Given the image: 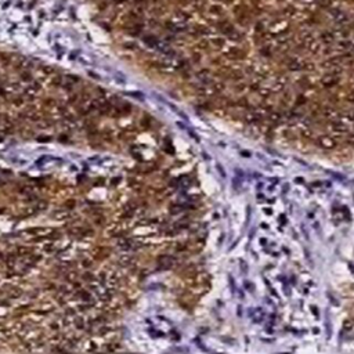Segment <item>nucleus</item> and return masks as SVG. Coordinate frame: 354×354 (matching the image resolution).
<instances>
[{
	"label": "nucleus",
	"mask_w": 354,
	"mask_h": 354,
	"mask_svg": "<svg viewBox=\"0 0 354 354\" xmlns=\"http://www.w3.org/2000/svg\"><path fill=\"white\" fill-rule=\"evenodd\" d=\"M228 281H230V285H231V291H233V293H234L235 292V284H234V280H233L231 275L228 277Z\"/></svg>",
	"instance_id": "obj_1"
},
{
	"label": "nucleus",
	"mask_w": 354,
	"mask_h": 354,
	"mask_svg": "<svg viewBox=\"0 0 354 354\" xmlns=\"http://www.w3.org/2000/svg\"><path fill=\"white\" fill-rule=\"evenodd\" d=\"M216 167H217V170L220 171V174H221V177H226V173H224V170H223V167H221V165H219V163H217V166H216Z\"/></svg>",
	"instance_id": "obj_2"
},
{
	"label": "nucleus",
	"mask_w": 354,
	"mask_h": 354,
	"mask_svg": "<svg viewBox=\"0 0 354 354\" xmlns=\"http://www.w3.org/2000/svg\"><path fill=\"white\" fill-rule=\"evenodd\" d=\"M245 286H246V289H248V291L253 292V285H252L251 282H248V281H245Z\"/></svg>",
	"instance_id": "obj_3"
},
{
	"label": "nucleus",
	"mask_w": 354,
	"mask_h": 354,
	"mask_svg": "<svg viewBox=\"0 0 354 354\" xmlns=\"http://www.w3.org/2000/svg\"><path fill=\"white\" fill-rule=\"evenodd\" d=\"M311 311H313V314H314L315 317H318V308H317V307H314V306H313V307H311Z\"/></svg>",
	"instance_id": "obj_4"
},
{
	"label": "nucleus",
	"mask_w": 354,
	"mask_h": 354,
	"mask_svg": "<svg viewBox=\"0 0 354 354\" xmlns=\"http://www.w3.org/2000/svg\"><path fill=\"white\" fill-rule=\"evenodd\" d=\"M241 264H242V266H241V269H242V271H246V263L244 262V260H241Z\"/></svg>",
	"instance_id": "obj_5"
},
{
	"label": "nucleus",
	"mask_w": 354,
	"mask_h": 354,
	"mask_svg": "<svg viewBox=\"0 0 354 354\" xmlns=\"http://www.w3.org/2000/svg\"><path fill=\"white\" fill-rule=\"evenodd\" d=\"M241 154H242V156H245V158H249V156H251V152H246V151H242Z\"/></svg>",
	"instance_id": "obj_6"
},
{
	"label": "nucleus",
	"mask_w": 354,
	"mask_h": 354,
	"mask_svg": "<svg viewBox=\"0 0 354 354\" xmlns=\"http://www.w3.org/2000/svg\"><path fill=\"white\" fill-rule=\"evenodd\" d=\"M264 212H266L267 214H273V210H271V209H269V208H266V209H264Z\"/></svg>",
	"instance_id": "obj_7"
},
{
	"label": "nucleus",
	"mask_w": 354,
	"mask_h": 354,
	"mask_svg": "<svg viewBox=\"0 0 354 354\" xmlns=\"http://www.w3.org/2000/svg\"><path fill=\"white\" fill-rule=\"evenodd\" d=\"M260 242H262V245H266V242H267V241L264 239V238H262V239H260Z\"/></svg>",
	"instance_id": "obj_8"
},
{
	"label": "nucleus",
	"mask_w": 354,
	"mask_h": 354,
	"mask_svg": "<svg viewBox=\"0 0 354 354\" xmlns=\"http://www.w3.org/2000/svg\"><path fill=\"white\" fill-rule=\"evenodd\" d=\"M280 221H281V223H285V217L281 216V217H280Z\"/></svg>",
	"instance_id": "obj_9"
}]
</instances>
